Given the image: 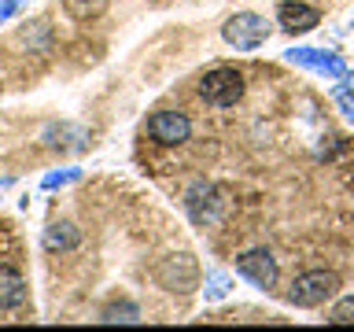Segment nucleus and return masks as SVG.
I'll return each instance as SVG.
<instances>
[{
	"label": "nucleus",
	"mask_w": 354,
	"mask_h": 332,
	"mask_svg": "<svg viewBox=\"0 0 354 332\" xmlns=\"http://www.w3.org/2000/svg\"><path fill=\"white\" fill-rule=\"evenodd\" d=\"M336 292H339V277L332 270H306L292 281V288H288V303L310 310V306L328 303Z\"/></svg>",
	"instance_id": "obj_1"
},
{
	"label": "nucleus",
	"mask_w": 354,
	"mask_h": 332,
	"mask_svg": "<svg viewBox=\"0 0 354 332\" xmlns=\"http://www.w3.org/2000/svg\"><path fill=\"white\" fill-rule=\"evenodd\" d=\"M199 96L207 100L210 107H232L240 104L243 96V74L236 66H214L199 77Z\"/></svg>",
	"instance_id": "obj_2"
},
{
	"label": "nucleus",
	"mask_w": 354,
	"mask_h": 332,
	"mask_svg": "<svg viewBox=\"0 0 354 332\" xmlns=\"http://www.w3.org/2000/svg\"><path fill=\"white\" fill-rule=\"evenodd\" d=\"M270 33H273V26L262 15H254V11H240V15H232L225 26H221V37H225L232 48H240V52L262 48V44L270 41Z\"/></svg>",
	"instance_id": "obj_3"
},
{
	"label": "nucleus",
	"mask_w": 354,
	"mask_h": 332,
	"mask_svg": "<svg viewBox=\"0 0 354 332\" xmlns=\"http://www.w3.org/2000/svg\"><path fill=\"white\" fill-rule=\"evenodd\" d=\"M155 281H159V288H166V292H192V288L199 284V266L188 251L181 255H166V259L155 266Z\"/></svg>",
	"instance_id": "obj_4"
},
{
	"label": "nucleus",
	"mask_w": 354,
	"mask_h": 332,
	"mask_svg": "<svg viewBox=\"0 0 354 332\" xmlns=\"http://www.w3.org/2000/svg\"><path fill=\"white\" fill-rule=\"evenodd\" d=\"M185 207H188V218H192L196 225H214V221H218L221 214H225L229 199L221 196V188L207 185V181H199V185L188 188Z\"/></svg>",
	"instance_id": "obj_5"
},
{
	"label": "nucleus",
	"mask_w": 354,
	"mask_h": 332,
	"mask_svg": "<svg viewBox=\"0 0 354 332\" xmlns=\"http://www.w3.org/2000/svg\"><path fill=\"white\" fill-rule=\"evenodd\" d=\"M148 137L155 144H162V148H177V144H185L188 137H192V122H188L185 111H155V115L148 118Z\"/></svg>",
	"instance_id": "obj_6"
},
{
	"label": "nucleus",
	"mask_w": 354,
	"mask_h": 332,
	"mask_svg": "<svg viewBox=\"0 0 354 332\" xmlns=\"http://www.w3.org/2000/svg\"><path fill=\"white\" fill-rule=\"evenodd\" d=\"M236 273L240 277H248V281L254 288H273L277 284V277H281V270H277V259L266 248H251V251H243L240 259H236Z\"/></svg>",
	"instance_id": "obj_7"
},
{
	"label": "nucleus",
	"mask_w": 354,
	"mask_h": 332,
	"mask_svg": "<svg viewBox=\"0 0 354 332\" xmlns=\"http://www.w3.org/2000/svg\"><path fill=\"white\" fill-rule=\"evenodd\" d=\"M288 63L314 71V74H325V77H347V63L336 52H325V48H288Z\"/></svg>",
	"instance_id": "obj_8"
},
{
	"label": "nucleus",
	"mask_w": 354,
	"mask_h": 332,
	"mask_svg": "<svg viewBox=\"0 0 354 332\" xmlns=\"http://www.w3.org/2000/svg\"><path fill=\"white\" fill-rule=\"evenodd\" d=\"M277 22H281L284 33H310L321 22V11L303 4V0H284V4L277 8Z\"/></svg>",
	"instance_id": "obj_9"
},
{
	"label": "nucleus",
	"mask_w": 354,
	"mask_h": 332,
	"mask_svg": "<svg viewBox=\"0 0 354 332\" xmlns=\"http://www.w3.org/2000/svg\"><path fill=\"white\" fill-rule=\"evenodd\" d=\"M26 303V281L15 266L0 262V310H15Z\"/></svg>",
	"instance_id": "obj_10"
},
{
	"label": "nucleus",
	"mask_w": 354,
	"mask_h": 332,
	"mask_svg": "<svg viewBox=\"0 0 354 332\" xmlns=\"http://www.w3.org/2000/svg\"><path fill=\"white\" fill-rule=\"evenodd\" d=\"M77 243H82V229L71 225V221H55V225H48V232H44V248L48 251H74Z\"/></svg>",
	"instance_id": "obj_11"
},
{
	"label": "nucleus",
	"mask_w": 354,
	"mask_h": 332,
	"mask_svg": "<svg viewBox=\"0 0 354 332\" xmlns=\"http://www.w3.org/2000/svg\"><path fill=\"white\" fill-rule=\"evenodd\" d=\"M107 8H111V0H63V11L74 22H93V19L104 15Z\"/></svg>",
	"instance_id": "obj_12"
},
{
	"label": "nucleus",
	"mask_w": 354,
	"mask_h": 332,
	"mask_svg": "<svg viewBox=\"0 0 354 332\" xmlns=\"http://www.w3.org/2000/svg\"><path fill=\"white\" fill-rule=\"evenodd\" d=\"M328 325H354V295H343L328 314Z\"/></svg>",
	"instance_id": "obj_13"
},
{
	"label": "nucleus",
	"mask_w": 354,
	"mask_h": 332,
	"mask_svg": "<svg viewBox=\"0 0 354 332\" xmlns=\"http://www.w3.org/2000/svg\"><path fill=\"white\" fill-rule=\"evenodd\" d=\"M203 292H207V299H225L229 295V277L225 273H210Z\"/></svg>",
	"instance_id": "obj_14"
},
{
	"label": "nucleus",
	"mask_w": 354,
	"mask_h": 332,
	"mask_svg": "<svg viewBox=\"0 0 354 332\" xmlns=\"http://www.w3.org/2000/svg\"><path fill=\"white\" fill-rule=\"evenodd\" d=\"M332 100L343 107V115H347L354 122V89L351 85H336V93H332Z\"/></svg>",
	"instance_id": "obj_15"
},
{
	"label": "nucleus",
	"mask_w": 354,
	"mask_h": 332,
	"mask_svg": "<svg viewBox=\"0 0 354 332\" xmlns=\"http://www.w3.org/2000/svg\"><path fill=\"white\" fill-rule=\"evenodd\" d=\"M82 177V170H59V174H48L44 177V188H59V185H71Z\"/></svg>",
	"instance_id": "obj_16"
},
{
	"label": "nucleus",
	"mask_w": 354,
	"mask_h": 332,
	"mask_svg": "<svg viewBox=\"0 0 354 332\" xmlns=\"http://www.w3.org/2000/svg\"><path fill=\"white\" fill-rule=\"evenodd\" d=\"M104 321H137V310L133 306H111V310H104Z\"/></svg>",
	"instance_id": "obj_17"
},
{
	"label": "nucleus",
	"mask_w": 354,
	"mask_h": 332,
	"mask_svg": "<svg viewBox=\"0 0 354 332\" xmlns=\"http://www.w3.org/2000/svg\"><path fill=\"white\" fill-rule=\"evenodd\" d=\"M19 8H22V0H0V22H4V19H11Z\"/></svg>",
	"instance_id": "obj_18"
}]
</instances>
